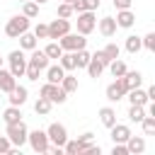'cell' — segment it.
<instances>
[{
	"instance_id": "1",
	"label": "cell",
	"mask_w": 155,
	"mask_h": 155,
	"mask_svg": "<svg viewBox=\"0 0 155 155\" xmlns=\"http://www.w3.org/2000/svg\"><path fill=\"white\" fill-rule=\"evenodd\" d=\"M27 133H29V128H27V124H24V121L7 124V131H5V136L10 138V143H12L15 148H22V145L27 143Z\"/></svg>"
},
{
	"instance_id": "2",
	"label": "cell",
	"mask_w": 155,
	"mask_h": 155,
	"mask_svg": "<svg viewBox=\"0 0 155 155\" xmlns=\"http://www.w3.org/2000/svg\"><path fill=\"white\" fill-rule=\"evenodd\" d=\"M27 29H29V17H24V15H15V17H10L7 24H5V34H7L10 39H17V36L24 34Z\"/></svg>"
},
{
	"instance_id": "3",
	"label": "cell",
	"mask_w": 155,
	"mask_h": 155,
	"mask_svg": "<svg viewBox=\"0 0 155 155\" xmlns=\"http://www.w3.org/2000/svg\"><path fill=\"white\" fill-rule=\"evenodd\" d=\"M41 97H46L51 104H63L68 99V92L61 87V85H53V82H46L41 87Z\"/></svg>"
},
{
	"instance_id": "4",
	"label": "cell",
	"mask_w": 155,
	"mask_h": 155,
	"mask_svg": "<svg viewBox=\"0 0 155 155\" xmlns=\"http://www.w3.org/2000/svg\"><path fill=\"white\" fill-rule=\"evenodd\" d=\"M94 27H97V19H94V12H92V10L78 12V34L87 36V34L94 31Z\"/></svg>"
},
{
	"instance_id": "5",
	"label": "cell",
	"mask_w": 155,
	"mask_h": 155,
	"mask_svg": "<svg viewBox=\"0 0 155 155\" xmlns=\"http://www.w3.org/2000/svg\"><path fill=\"white\" fill-rule=\"evenodd\" d=\"M58 44H61V48L63 51H80V48H85L87 46V39L82 36V34H63L61 39H58Z\"/></svg>"
},
{
	"instance_id": "6",
	"label": "cell",
	"mask_w": 155,
	"mask_h": 155,
	"mask_svg": "<svg viewBox=\"0 0 155 155\" xmlns=\"http://www.w3.org/2000/svg\"><path fill=\"white\" fill-rule=\"evenodd\" d=\"M131 87H128V82H126V78L124 75H119L116 78V82H111L109 87H107V99L109 102H119V99H124L126 97V92H128Z\"/></svg>"
},
{
	"instance_id": "7",
	"label": "cell",
	"mask_w": 155,
	"mask_h": 155,
	"mask_svg": "<svg viewBox=\"0 0 155 155\" xmlns=\"http://www.w3.org/2000/svg\"><path fill=\"white\" fill-rule=\"evenodd\" d=\"M46 136H48V143H51V145H58V148H63L65 140H68V131H65V126L58 124V121H53V124L46 128Z\"/></svg>"
},
{
	"instance_id": "8",
	"label": "cell",
	"mask_w": 155,
	"mask_h": 155,
	"mask_svg": "<svg viewBox=\"0 0 155 155\" xmlns=\"http://www.w3.org/2000/svg\"><path fill=\"white\" fill-rule=\"evenodd\" d=\"M27 140H29V145H31V150L34 153H46L48 150V136H46V131H41V128H36V131H29L27 133Z\"/></svg>"
},
{
	"instance_id": "9",
	"label": "cell",
	"mask_w": 155,
	"mask_h": 155,
	"mask_svg": "<svg viewBox=\"0 0 155 155\" xmlns=\"http://www.w3.org/2000/svg\"><path fill=\"white\" fill-rule=\"evenodd\" d=\"M7 61H10V73H12L15 78H24V70H27V56L22 53V48H19V51H12V53L7 56Z\"/></svg>"
},
{
	"instance_id": "10",
	"label": "cell",
	"mask_w": 155,
	"mask_h": 155,
	"mask_svg": "<svg viewBox=\"0 0 155 155\" xmlns=\"http://www.w3.org/2000/svg\"><path fill=\"white\" fill-rule=\"evenodd\" d=\"M48 27V39H53V41H58L63 34H68L70 31V22L68 19H63V17H58V19H53L51 24H46Z\"/></svg>"
},
{
	"instance_id": "11",
	"label": "cell",
	"mask_w": 155,
	"mask_h": 155,
	"mask_svg": "<svg viewBox=\"0 0 155 155\" xmlns=\"http://www.w3.org/2000/svg\"><path fill=\"white\" fill-rule=\"evenodd\" d=\"M116 27H121V29H131L133 24H136V15L131 12V10H116Z\"/></svg>"
},
{
	"instance_id": "12",
	"label": "cell",
	"mask_w": 155,
	"mask_h": 155,
	"mask_svg": "<svg viewBox=\"0 0 155 155\" xmlns=\"http://www.w3.org/2000/svg\"><path fill=\"white\" fill-rule=\"evenodd\" d=\"M7 94H10V97H7V99H10V104L22 107V104L27 102V94H29V92H27V87H24V85H15V87H12Z\"/></svg>"
},
{
	"instance_id": "13",
	"label": "cell",
	"mask_w": 155,
	"mask_h": 155,
	"mask_svg": "<svg viewBox=\"0 0 155 155\" xmlns=\"http://www.w3.org/2000/svg\"><path fill=\"white\" fill-rule=\"evenodd\" d=\"M109 131H111V140H114V143H126L128 136H131V128H128L126 124H114Z\"/></svg>"
},
{
	"instance_id": "14",
	"label": "cell",
	"mask_w": 155,
	"mask_h": 155,
	"mask_svg": "<svg viewBox=\"0 0 155 155\" xmlns=\"http://www.w3.org/2000/svg\"><path fill=\"white\" fill-rule=\"evenodd\" d=\"M126 148H128V155H140L143 150H145V138L143 136H128V140H126Z\"/></svg>"
},
{
	"instance_id": "15",
	"label": "cell",
	"mask_w": 155,
	"mask_h": 155,
	"mask_svg": "<svg viewBox=\"0 0 155 155\" xmlns=\"http://www.w3.org/2000/svg\"><path fill=\"white\" fill-rule=\"evenodd\" d=\"M48 61H51V58H48L44 51H39V48H31V56H29V61H27V63L36 65L39 70H46V68H48Z\"/></svg>"
},
{
	"instance_id": "16",
	"label": "cell",
	"mask_w": 155,
	"mask_h": 155,
	"mask_svg": "<svg viewBox=\"0 0 155 155\" xmlns=\"http://www.w3.org/2000/svg\"><path fill=\"white\" fill-rule=\"evenodd\" d=\"M15 85H17V78H15L10 70L0 68V92H10Z\"/></svg>"
},
{
	"instance_id": "17",
	"label": "cell",
	"mask_w": 155,
	"mask_h": 155,
	"mask_svg": "<svg viewBox=\"0 0 155 155\" xmlns=\"http://www.w3.org/2000/svg\"><path fill=\"white\" fill-rule=\"evenodd\" d=\"M99 34L102 36H114L116 34V19L114 17H102L99 19Z\"/></svg>"
},
{
	"instance_id": "18",
	"label": "cell",
	"mask_w": 155,
	"mask_h": 155,
	"mask_svg": "<svg viewBox=\"0 0 155 155\" xmlns=\"http://www.w3.org/2000/svg\"><path fill=\"white\" fill-rule=\"evenodd\" d=\"M2 121H5V124H17V121H22V111H19V107L10 104V107L2 111Z\"/></svg>"
},
{
	"instance_id": "19",
	"label": "cell",
	"mask_w": 155,
	"mask_h": 155,
	"mask_svg": "<svg viewBox=\"0 0 155 155\" xmlns=\"http://www.w3.org/2000/svg\"><path fill=\"white\" fill-rule=\"evenodd\" d=\"M99 121H102L107 128H111V126L116 124V111H114L111 107H102V109H99Z\"/></svg>"
},
{
	"instance_id": "20",
	"label": "cell",
	"mask_w": 155,
	"mask_h": 155,
	"mask_svg": "<svg viewBox=\"0 0 155 155\" xmlns=\"http://www.w3.org/2000/svg\"><path fill=\"white\" fill-rule=\"evenodd\" d=\"M63 75H65V70H63L61 65H48V68H46V80L53 82V85H58V82L63 80Z\"/></svg>"
},
{
	"instance_id": "21",
	"label": "cell",
	"mask_w": 155,
	"mask_h": 155,
	"mask_svg": "<svg viewBox=\"0 0 155 155\" xmlns=\"http://www.w3.org/2000/svg\"><path fill=\"white\" fill-rule=\"evenodd\" d=\"M17 39H19V46H22L24 51H31V48H36V36H34L29 29H27L24 34H19Z\"/></svg>"
},
{
	"instance_id": "22",
	"label": "cell",
	"mask_w": 155,
	"mask_h": 155,
	"mask_svg": "<svg viewBox=\"0 0 155 155\" xmlns=\"http://www.w3.org/2000/svg\"><path fill=\"white\" fill-rule=\"evenodd\" d=\"M58 65L63 70H75V58H73V51H63L61 58H58Z\"/></svg>"
},
{
	"instance_id": "23",
	"label": "cell",
	"mask_w": 155,
	"mask_h": 155,
	"mask_svg": "<svg viewBox=\"0 0 155 155\" xmlns=\"http://www.w3.org/2000/svg\"><path fill=\"white\" fill-rule=\"evenodd\" d=\"M73 58H75V68H85V65L90 63L92 53H87L85 48H80V51H73Z\"/></svg>"
},
{
	"instance_id": "24",
	"label": "cell",
	"mask_w": 155,
	"mask_h": 155,
	"mask_svg": "<svg viewBox=\"0 0 155 155\" xmlns=\"http://www.w3.org/2000/svg\"><path fill=\"white\" fill-rule=\"evenodd\" d=\"M124 78H126V82H128L131 90H133V87H140V82H143V75H140L138 70H126Z\"/></svg>"
},
{
	"instance_id": "25",
	"label": "cell",
	"mask_w": 155,
	"mask_h": 155,
	"mask_svg": "<svg viewBox=\"0 0 155 155\" xmlns=\"http://www.w3.org/2000/svg\"><path fill=\"white\" fill-rule=\"evenodd\" d=\"M58 85H61V87H63V90H65V92L70 94V92H75V90H78V78H75V75H68V73H65V75H63V80H61Z\"/></svg>"
},
{
	"instance_id": "26",
	"label": "cell",
	"mask_w": 155,
	"mask_h": 155,
	"mask_svg": "<svg viewBox=\"0 0 155 155\" xmlns=\"http://www.w3.org/2000/svg\"><path fill=\"white\" fill-rule=\"evenodd\" d=\"M22 15H24V17H29V19L39 17V2H34V0H27V2H24V7H22Z\"/></svg>"
},
{
	"instance_id": "27",
	"label": "cell",
	"mask_w": 155,
	"mask_h": 155,
	"mask_svg": "<svg viewBox=\"0 0 155 155\" xmlns=\"http://www.w3.org/2000/svg\"><path fill=\"white\" fill-rule=\"evenodd\" d=\"M85 68H87V73H90V78H99V75H102V70H104V65H102V63H99V61H97L94 56L90 58V63H87Z\"/></svg>"
},
{
	"instance_id": "28",
	"label": "cell",
	"mask_w": 155,
	"mask_h": 155,
	"mask_svg": "<svg viewBox=\"0 0 155 155\" xmlns=\"http://www.w3.org/2000/svg\"><path fill=\"white\" fill-rule=\"evenodd\" d=\"M51 107H53V104H51L46 97H39V99H36V104H34V111H36L39 116H46V114L51 111Z\"/></svg>"
},
{
	"instance_id": "29",
	"label": "cell",
	"mask_w": 155,
	"mask_h": 155,
	"mask_svg": "<svg viewBox=\"0 0 155 155\" xmlns=\"http://www.w3.org/2000/svg\"><path fill=\"white\" fill-rule=\"evenodd\" d=\"M143 116H145V109H143V107H138V104H131V107H128V119H131L133 124H140Z\"/></svg>"
},
{
	"instance_id": "30",
	"label": "cell",
	"mask_w": 155,
	"mask_h": 155,
	"mask_svg": "<svg viewBox=\"0 0 155 155\" xmlns=\"http://www.w3.org/2000/svg\"><path fill=\"white\" fill-rule=\"evenodd\" d=\"M140 48H143L140 36H133V34H131V36H126V51H128V53H138Z\"/></svg>"
},
{
	"instance_id": "31",
	"label": "cell",
	"mask_w": 155,
	"mask_h": 155,
	"mask_svg": "<svg viewBox=\"0 0 155 155\" xmlns=\"http://www.w3.org/2000/svg\"><path fill=\"white\" fill-rule=\"evenodd\" d=\"M44 53H46L48 58H56V61H58V58H61V53H63V48H61V44H58V41H51V44L44 48Z\"/></svg>"
},
{
	"instance_id": "32",
	"label": "cell",
	"mask_w": 155,
	"mask_h": 155,
	"mask_svg": "<svg viewBox=\"0 0 155 155\" xmlns=\"http://www.w3.org/2000/svg\"><path fill=\"white\" fill-rule=\"evenodd\" d=\"M109 70H111V75H114V78H119V75H124V73H126L128 68H126V63H124V61L114 58V61L109 63Z\"/></svg>"
},
{
	"instance_id": "33",
	"label": "cell",
	"mask_w": 155,
	"mask_h": 155,
	"mask_svg": "<svg viewBox=\"0 0 155 155\" xmlns=\"http://www.w3.org/2000/svg\"><path fill=\"white\" fill-rule=\"evenodd\" d=\"M140 124H143V133H145V136H153V133H155V116H148V114H145Z\"/></svg>"
},
{
	"instance_id": "34",
	"label": "cell",
	"mask_w": 155,
	"mask_h": 155,
	"mask_svg": "<svg viewBox=\"0 0 155 155\" xmlns=\"http://www.w3.org/2000/svg\"><path fill=\"white\" fill-rule=\"evenodd\" d=\"M102 51H104V56L109 58V63H111L114 58H119V53H121V48H119L116 44H107V46H104Z\"/></svg>"
},
{
	"instance_id": "35",
	"label": "cell",
	"mask_w": 155,
	"mask_h": 155,
	"mask_svg": "<svg viewBox=\"0 0 155 155\" xmlns=\"http://www.w3.org/2000/svg\"><path fill=\"white\" fill-rule=\"evenodd\" d=\"M70 15H73V7H70V2H58V17L68 19Z\"/></svg>"
},
{
	"instance_id": "36",
	"label": "cell",
	"mask_w": 155,
	"mask_h": 155,
	"mask_svg": "<svg viewBox=\"0 0 155 155\" xmlns=\"http://www.w3.org/2000/svg\"><path fill=\"white\" fill-rule=\"evenodd\" d=\"M31 34H34V36H36V39H48V27H46V24H41V22H39V24H36V27H34V31H31Z\"/></svg>"
},
{
	"instance_id": "37",
	"label": "cell",
	"mask_w": 155,
	"mask_h": 155,
	"mask_svg": "<svg viewBox=\"0 0 155 155\" xmlns=\"http://www.w3.org/2000/svg\"><path fill=\"white\" fill-rule=\"evenodd\" d=\"M140 44L148 48V51H155V31H150V34H145L143 39H140Z\"/></svg>"
},
{
	"instance_id": "38",
	"label": "cell",
	"mask_w": 155,
	"mask_h": 155,
	"mask_svg": "<svg viewBox=\"0 0 155 155\" xmlns=\"http://www.w3.org/2000/svg\"><path fill=\"white\" fill-rule=\"evenodd\" d=\"M39 68L36 65H31V63H27V70H24V78H29V80H39Z\"/></svg>"
},
{
	"instance_id": "39",
	"label": "cell",
	"mask_w": 155,
	"mask_h": 155,
	"mask_svg": "<svg viewBox=\"0 0 155 155\" xmlns=\"http://www.w3.org/2000/svg\"><path fill=\"white\" fill-rule=\"evenodd\" d=\"M111 155H128V148H126V143H114V148H111Z\"/></svg>"
},
{
	"instance_id": "40",
	"label": "cell",
	"mask_w": 155,
	"mask_h": 155,
	"mask_svg": "<svg viewBox=\"0 0 155 155\" xmlns=\"http://www.w3.org/2000/svg\"><path fill=\"white\" fill-rule=\"evenodd\" d=\"M10 148H12L10 138L7 136H0V153H10Z\"/></svg>"
},
{
	"instance_id": "41",
	"label": "cell",
	"mask_w": 155,
	"mask_h": 155,
	"mask_svg": "<svg viewBox=\"0 0 155 155\" xmlns=\"http://www.w3.org/2000/svg\"><path fill=\"white\" fill-rule=\"evenodd\" d=\"M131 2L133 0H114V7L116 10H131Z\"/></svg>"
},
{
	"instance_id": "42",
	"label": "cell",
	"mask_w": 155,
	"mask_h": 155,
	"mask_svg": "<svg viewBox=\"0 0 155 155\" xmlns=\"http://www.w3.org/2000/svg\"><path fill=\"white\" fill-rule=\"evenodd\" d=\"M82 7H85V10H92V12H94V10L99 7V0H82Z\"/></svg>"
},
{
	"instance_id": "43",
	"label": "cell",
	"mask_w": 155,
	"mask_h": 155,
	"mask_svg": "<svg viewBox=\"0 0 155 155\" xmlns=\"http://www.w3.org/2000/svg\"><path fill=\"white\" fill-rule=\"evenodd\" d=\"M92 56H94V58H97V61H99V63H102V65H104V68H107V65H109V58H107V56H104V51H97V53H92Z\"/></svg>"
},
{
	"instance_id": "44",
	"label": "cell",
	"mask_w": 155,
	"mask_h": 155,
	"mask_svg": "<svg viewBox=\"0 0 155 155\" xmlns=\"http://www.w3.org/2000/svg\"><path fill=\"white\" fill-rule=\"evenodd\" d=\"M145 94H148V99H153V102H155V85H150V87L145 90Z\"/></svg>"
},
{
	"instance_id": "45",
	"label": "cell",
	"mask_w": 155,
	"mask_h": 155,
	"mask_svg": "<svg viewBox=\"0 0 155 155\" xmlns=\"http://www.w3.org/2000/svg\"><path fill=\"white\" fill-rule=\"evenodd\" d=\"M92 138H94V133H92V131H85V133L80 136V140H92Z\"/></svg>"
},
{
	"instance_id": "46",
	"label": "cell",
	"mask_w": 155,
	"mask_h": 155,
	"mask_svg": "<svg viewBox=\"0 0 155 155\" xmlns=\"http://www.w3.org/2000/svg\"><path fill=\"white\" fill-rule=\"evenodd\" d=\"M34 2H39V5H44V2H46V0H34Z\"/></svg>"
},
{
	"instance_id": "47",
	"label": "cell",
	"mask_w": 155,
	"mask_h": 155,
	"mask_svg": "<svg viewBox=\"0 0 155 155\" xmlns=\"http://www.w3.org/2000/svg\"><path fill=\"white\" fill-rule=\"evenodd\" d=\"M0 68H2V58H0Z\"/></svg>"
},
{
	"instance_id": "48",
	"label": "cell",
	"mask_w": 155,
	"mask_h": 155,
	"mask_svg": "<svg viewBox=\"0 0 155 155\" xmlns=\"http://www.w3.org/2000/svg\"><path fill=\"white\" fill-rule=\"evenodd\" d=\"M19 2H27V0H19Z\"/></svg>"
},
{
	"instance_id": "49",
	"label": "cell",
	"mask_w": 155,
	"mask_h": 155,
	"mask_svg": "<svg viewBox=\"0 0 155 155\" xmlns=\"http://www.w3.org/2000/svg\"><path fill=\"white\" fill-rule=\"evenodd\" d=\"M0 94H2V92H0Z\"/></svg>"
}]
</instances>
